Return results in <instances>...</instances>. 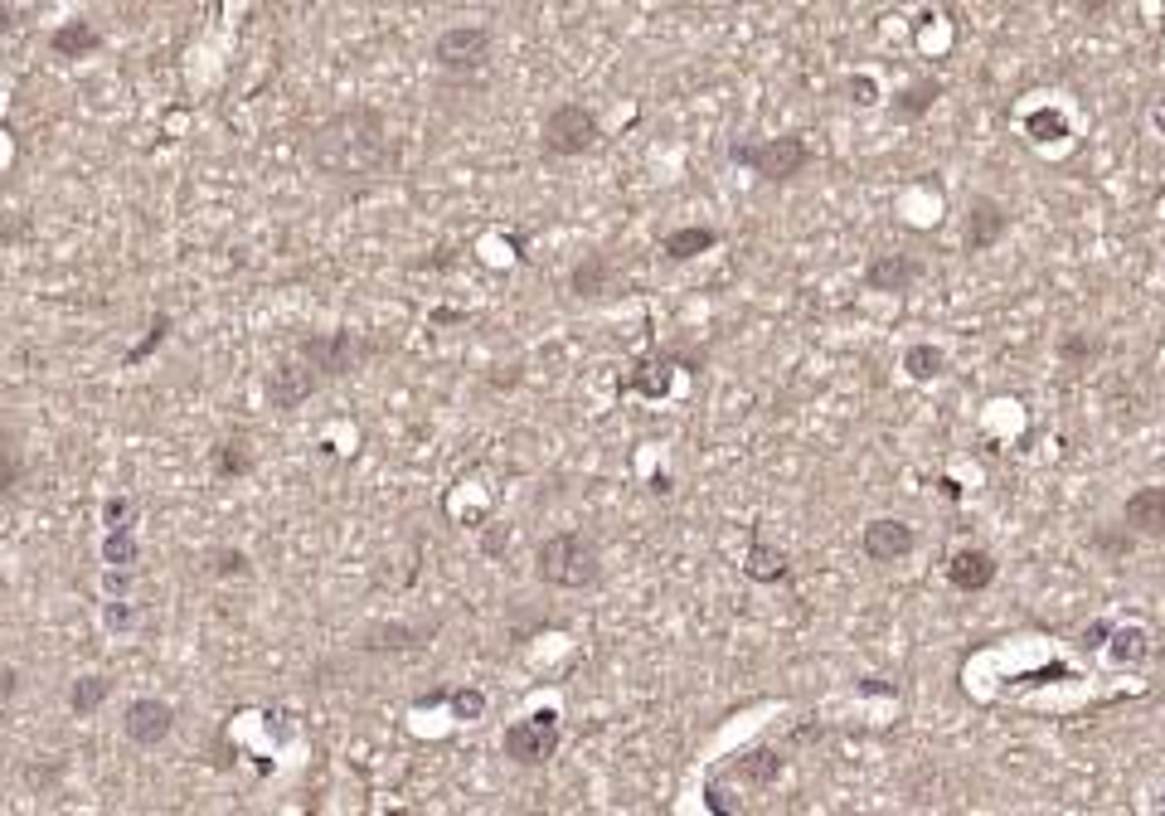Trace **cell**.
Here are the masks:
<instances>
[{
    "label": "cell",
    "instance_id": "27",
    "mask_svg": "<svg viewBox=\"0 0 1165 816\" xmlns=\"http://www.w3.org/2000/svg\"><path fill=\"white\" fill-rule=\"evenodd\" d=\"M1107 661H1117V666H1136V661H1146L1151 657V632L1146 627H1113V637H1107Z\"/></svg>",
    "mask_w": 1165,
    "mask_h": 816
},
{
    "label": "cell",
    "instance_id": "28",
    "mask_svg": "<svg viewBox=\"0 0 1165 816\" xmlns=\"http://www.w3.org/2000/svg\"><path fill=\"white\" fill-rule=\"evenodd\" d=\"M1025 137L1035 146H1054V141L1074 137V127H1068V117L1059 112V107H1035V112L1025 117Z\"/></svg>",
    "mask_w": 1165,
    "mask_h": 816
},
{
    "label": "cell",
    "instance_id": "13",
    "mask_svg": "<svg viewBox=\"0 0 1165 816\" xmlns=\"http://www.w3.org/2000/svg\"><path fill=\"white\" fill-rule=\"evenodd\" d=\"M122 734L137 748H156L166 744L170 734H176V705L170 700H156V695H141V700H131L122 710Z\"/></svg>",
    "mask_w": 1165,
    "mask_h": 816
},
{
    "label": "cell",
    "instance_id": "8",
    "mask_svg": "<svg viewBox=\"0 0 1165 816\" xmlns=\"http://www.w3.org/2000/svg\"><path fill=\"white\" fill-rule=\"evenodd\" d=\"M495 35L491 24H452L433 39V69L447 78H481L491 69Z\"/></svg>",
    "mask_w": 1165,
    "mask_h": 816
},
{
    "label": "cell",
    "instance_id": "18",
    "mask_svg": "<svg viewBox=\"0 0 1165 816\" xmlns=\"http://www.w3.org/2000/svg\"><path fill=\"white\" fill-rule=\"evenodd\" d=\"M782 773H787V758L777 744H753L733 758V778L743 787H758V793H768V787L782 783Z\"/></svg>",
    "mask_w": 1165,
    "mask_h": 816
},
{
    "label": "cell",
    "instance_id": "14",
    "mask_svg": "<svg viewBox=\"0 0 1165 816\" xmlns=\"http://www.w3.org/2000/svg\"><path fill=\"white\" fill-rule=\"evenodd\" d=\"M922 273H928V263H922L918 253L883 248V253H875V258L865 263V287L869 292H908Z\"/></svg>",
    "mask_w": 1165,
    "mask_h": 816
},
{
    "label": "cell",
    "instance_id": "29",
    "mask_svg": "<svg viewBox=\"0 0 1165 816\" xmlns=\"http://www.w3.org/2000/svg\"><path fill=\"white\" fill-rule=\"evenodd\" d=\"M107 695H112V680H107V676H78L73 690H69V710L78 719H88V715H98L107 705Z\"/></svg>",
    "mask_w": 1165,
    "mask_h": 816
},
{
    "label": "cell",
    "instance_id": "44",
    "mask_svg": "<svg viewBox=\"0 0 1165 816\" xmlns=\"http://www.w3.org/2000/svg\"><path fill=\"white\" fill-rule=\"evenodd\" d=\"M427 321H433V326H462V321H466V312H452V306H437V312L427 316Z\"/></svg>",
    "mask_w": 1165,
    "mask_h": 816
},
{
    "label": "cell",
    "instance_id": "33",
    "mask_svg": "<svg viewBox=\"0 0 1165 816\" xmlns=\"http://www.w3.org/2000/svg\"><path fill=\"white\" fill-rule=\"evenodd\" d=\"M452 710V719H462V725H472V719L486 715V690H476V686H457V690H447V700H442Z\"/></svg>",
    "mask_w": 1165,
    "mask_h": 816
},
{
    "label": "cell",
    "instance_id": "31",
    "mask_svg": "<svg viewBox=\"0 0 1165 816\" xmlns=\"http://www.w3.org/2000/svg\"><path fill=\"white\" fill-rule=\"evenodd\" d=\"M205 573L209 579H248L253 559L244 550H229V544H214V550H205Z\"/></svg>",
    "mask_w": 1165,
    "mask_h": 816
},
{
    "label": "cell",
    "instance_id": "19",
    "mask_svg": "<svg viewBox=\"0 0 1165 816\" xmlns=\"http://www.w3.org/2000/svg\"><path fill=\"white\" fill-rule=\"evenodd\" d=\"M743 579L758 588H777V583H792V554L772 540H753L743 554Z\"/></svg>",
    "mask_w": 1165,
    "mask_h": 816
},
{
    "label": "cell",
    "instance_id": "2",
    "mask_svg": "<svg viewBox=\"0 0 1165 816\" xmlns=\"http://www.w3.org/2000/svg\"><path fill=\"white\" fill-rule=\"evenodd\" d=\"M534 579L559 593H583L602 579V544L588 530H554L534 550Z\"/></svg>",
    "mask_w": 1165,
    "mask_h": 816
},
{
    "label": "cell",
    "instance_id": "34",
    "mask_svg": "<svg viewBox=\"0 0 1165 816\" xmlns=\"http://www.w3.org/2000/svg\"><path fill=\"white\" fill-rule=\"evenodd\" d=\"M1113 627H1117V622H1107V618H1093V622H1088V627H1083V632L1074 637V647L1083 651V657H1097V651L1107 647V637H1113Z\"/></svg>",
    "mask_w": 1165,
    "mask_h": 816
},
{
    "label": "cell",
    "instance_id": "24",
    "mask_svg": "<svg viewBox=\"0 0 1165 816\" xmlns=\"http://www.w3.org/2000/svg\"><path fill=\"white\" fill-rule=\"evenodd\" d=\"M1054 351H1059V360H1064L1068 370H1088L1093 360L1107 355V341L1097 336V331H1083V326H1078V331H1064Z\"/></svg>",
    "mask_w": 1165,
    "mask_h": 816
},
{
    "label": "cell",
    "instance_id": "6",
    "mask_svg": "<svg viewBox=\"0 0 1165 816\" xmlns=\"http://www.w3.org/2000/svg\"><path fill=\"white\" fill-rule=\"evenodd\" d=\"M675 365H685L690 374H700L704 370V355L700 351H680V345H671V351H661V345H646L632 365L622 370V380H618V394H641V399H665L671 394V384H675Z\"/></svg>",
    "mask_w": 1165,
    "mask_h": 816
},
{
    "label": "cell",
    "instance_id": "42",
    "mask_svg": "<svg viewBox=\"0 0 1165 816\" xmlns=\"http://www.w3.org/2000/svg\"><path fill=\"white\" fill-rule=\"evenodd\" d=\"M131 618H137V612H131V603H107V627H112V632H127Z\"/></svg>",
    "mask_w": 1165,
    "mask_h": 816
},
{
    "label": "cell",
    "instance_id": "43",
    "mask_svg": "<svg viewBox=\"0 0 1165 816\" xmlns=\"http://www.w3.org/2000/svg\"><path fill=\"white\" fill-rule=\"evenodd\" d=\"M505 544H511V525H495V530L486 534V540H481V550H486V554H501Z\"/></svg>",
    "mask_w": 1165,
    "mask_h": 816
},
{
    "label": "cell",
    "instance_id": "11",
    "mask_svg": "<svg viewBox=\"0 0 1165 816\" xmlns=\"http://www.w3.org/2000/svg\"><path fill=\"white\" fill-rule=\"evenodd\" d=\"M1010 234V209L990 195H971L961 214V253H990Z\"/></svg>",
    "mask_w": 1165,
    "mask_h": 816
},
{
    "label": "cell",
    "instance_id": "4",
    "mask_svg": "<svg viewBox=\"0 0 1165 816\" xmlns=\"http://www.w3.org/2000/svg\"><path fill=\"white\" fill-rule=\"evenodd\" d=\"M602 141V117L588 102H554L540 122V151L549 160L588 156Z\"/></svg>",
    "mask_w": 1165,
    "mask_h": 816
},
{
    "label": "cell",
    "instance_id": "30",
    "mask_svg": "<svg viewBox=\"0 0 1165 816\" xmlns=\"http://www.w3.org/2000/svg\"><path fill=\"white\" fill-rule=\"evenodd\" d=\"M1088 550L1117 564V559H1127V554L1136 550V534L1122 525V520H1117V525H1093V530H1088Z\"/></svg>",
    "mask_w": 1165,
    "mask_h": 816
},
{
    "label": "cell",
    "instance_id": "48",
    "mask_svg": "<svg viewBox=\"0 0 1165 816\" xmlns=\"http://www.w3.org/2000/svg\"><path fill=\"white\" fill-rule=\"evenodd\" d=\"M937 491H942L947 501H957V497H961V486H957V481H937Z\"/></svg>",
    "mask_w": 1165,
    "mask_h": 816
},
{
    "label": "cell",
    "instance_id": "20",
    "mask_svg": "<svg viewBox=\"0 0 1165 816\" xmlns=\"http://www.w3.org/2000/svg\"><path fill=\"white\" fill-rule=\"evenodd\" d=\"M437 632V622H427V627H408V622H374L359 632V651H423L427 647V637Z\"/></svg>",
    "mask_w": 1165,
    "mask_h": 816
},
{
    "label": "cell",
    "instance_id": "10",
    "mask_svg": "<svg viewBox=\"0 0 1165 816\" xmlns=\"http://www.w3.org/2000/svg\"><path fill=\"white\" fill-rule=\"evenodd\" d=\"M316 390H320V374H316L312 365H306V360H302L297 351L277 360V365L267 370V384H263L267 404H273L277 413H297Z\"/></svg>",
    "mask_w": 1165,
    "mask_h": 816
},
{
    "label": "cell",
    "instance_id": "49",
    "mask_svg": "<svg viewBox=\"0 0 1165 816\" xmlns=\"http://www.w3.org/2000/svg\"><path fill=\"white\" fill-rule=\"evenodd\" d=\"M10 30H16V16H10V10L0 6V35H10Z\"/></svg>",
    "mask_w": 1165,
    "mask_h": 816
},
{
    "label": "cell",
    "instance_id": "32",
    "mask_svg": "<svg viewBox=\"0 0 1165 816\" xmlns=\"http://www.w3.org/2000/svg\"><path fill=\"white\" fill-rule=\"evenodd\" d=\"M137 540H131V530H107V540H102V564H112V569H137Z\"/></svg>",
    "mask_w": 1165,
    "mask_h": 816
},
{
    "label": "cell",
    "instance_id": "1",
    "mask_svg": "<svg viewBox=\"0 0 1165 816\" xmlns=\"http://www.w3.org/2000/svg\"><path fill=\"white\" fill-rule=\"evenodd\" d=\"M306 166L320 180L340 185V190H369L394 170V137H388V117L374 102H351L316 122L302 141Z\"/></svg>",
    "mask_w": 1165,
    "mask_h": 816
},
{
    "label": "cell",
    "instance_id": "12",
    "mask_svg": "<svg viewBox=\"0 0 1165 816\" xmlns=\"http://www.w3.org/2000/svg\"><path fill=\"white\" fill-rule=\"evenodd\" d=\"M860 550H865L869 564L889 569V564H899V559H908L918 550V530L908 525V520H899V515H879V520H869V525L860 530Z\"/></svg>",
    "mask_w": 1165,
    "mask_h": 816
},
{
    "label": "cell",
    "instance_id": "37",
    "mask_svg": "<svg viewBox=\"0 0 1165 816\" xmlns=\"http://www.w3.org/2000/svg\"><path fill=\"white\" fill-rule=\"evenodd\" d=\"M1117 6H1122V0H1074L1078 20H1088V24H1103V20H1113V16H1117Z\"/></svg>",
    "mask_w": 1165,
    "mask_h": 816
},
{
    "label": "cell",
    "instance_id": "26",
    "mask_svg": "<svg viewBox=\"0 0 1165 816\" xmlns=\"http://www.w3.org/2000/svg\"><path fill=\"white\" fill-rule=\"evenodd\" d=\"M942 370H947V351H942V345L918 341V345H908V351H904V374H908L914 384L942 380Z\"/></svg>",
    "mask_w": 1165,
    "mask_h": 816
},
{
    "label": "cell",
    "instance_id": "9",
    "mask_svg": "<svg viewBox=\"0 0 1165 816\" xmlns=\"http://www.w3.org/2000/svg\"><path fill=\"white\" fill-rule=\"evenodd\" d=\"M569 292H573L579 302H612V297H622V292H626V277H622L618 253H608V248L583 253V258L569 267Z\"/></svg>",
    "mask_w": 1165,
    "mask_h": 816
},
{
    "label": "cell",
    "instance_id": "50",
    "mask_svg": "<svg viewBox=\"0 0 1165 816\" xmlns=\"http://www.w3.org/2000/svg\"><path fill=\"white\" fill-rule=\"evenodd\" d=\"M1156 812H1161V816H1165V802H1161V807H1156Z\"/></svg>",
    "mask_w": 1165,
    "mask_h": 816
},
{
    "label": "cell",
    "instance_id": "41",
    "mask_svg": "<svg viewBox=\"0 0 1165 816\" xmlns=\"http://www.w3.org/2000/svg\"><path fill=\"white\" fill-rule=\"evenodd\" d=\"M24 234H30V214H16V219H10V224H0V248L20 244Z\"/></svg>",
    "mask_w": 1165,
    "mask_h": 816
},
{
    "label": "cell",
    "instance_id": "23",
    "mask_svg": "<svg viewBox=\"0 0 1165 816\" xmlns=\"http://www.w3.org/2000/svg\"><path fill=\"white\" fill-rule=\"evenodd\" d=\"M102 49V35H98V24L92 20H63L59 30L49 35V53L53 59H88V53H98Z\"/></svg>",
    "mask_w": 1165,
    "mask_h": 816
},
{
    "label": "cell",
    "instance_id": "15",
    "mask_svg": "<svg viewBox=\"0 0 1165 816\" xmlns=\"http://www.w3.org/2000/svg\"><path fill=\"white\" fill-rule=\"evenodd\" d=\"M942 573H947V583L957 588V593H986L990 583H996V554L981 550V544H961V550H952L942 559Z\"/></svg>",
    "mask_w": 1165,
    "mask_h": 816
},
{
    "label": "cell",
    "instance_id": "7",
    "mask_svg": "<svg viewBox=\"0 0 1165 816\" xmlns=\"http://www.w3.org/2000/svg\"><path fill=\"white\" fill-rule=\"evenodd\" d=\"M559 748H564V715H559V710H534V715L515 719V725L501 734V754L511 758L515 768L554 764Z\"/></svg>",
    "mask_w": 1165,
    "mask_h": 816
},
{
    "label": "cell",
    "instance_id": "25",
    "mask_svg": "<svg viewBox=\"0 0 1165 816\" xmlns=\"http://www.w3.org/2000/svg\"><path fill=\"white\" fill-rule=\"evenodd\" d=\"M30 481V458L16 438H0V501H16Z\"/></svg>",
    "mask_w": 1165,
    "mask_h": 816
},
{
    "label": "cell",
    "instance_id": "22",
    "mask_svg": "<svg viewBox=\"0 0 1165 816\" xmlns=\"http://www.w3.org/2000/svg\"><path fill=\"white\" fill-rule=\"evenodd\" d=\"M655 248H661L665 263H694L700 253L719 248V229H709V224H680V229H665L655 238Z\"/></svg>",
    "mask_w": 1165,
    "mask_h": 816
},
{
    "label": "cell",
    "instance_id": "35",
    "mask_svg": "<svg viewBox=\"0 0 1165 816\" xmlns=\"http://www.w3.org/2000/svg\"><path fill=\"white\" fill-rule=\"evenodd\" d=\"M840 92H846V98H850L855 107H875V102L883 98V92H879V83H875V78H869V73H850L846 83H840Z\"/></svg>",
    "mask_w": 1165,
    "mask_h": 816
},
{
    "label": "cell",
    "instance_id": "16",
    "mask_svg": "<svg viewBox=\"0 0 1165 816\" xmlns=\"http://www.w3.org/2000/svg\"><path fill=\"white\" fill-rule=\"evenodd\" d=\"M1122 525L1136 540H1165V486H1136L1122 501Z\"/></svg>",
    "mask_w": 1165,
    "mask_h": 816
},
{
    "label": "cell",
    "instance_id": "21",
    "mask_svg": "<svg viewBox=\"0 0 1165 816\" xmlns=\"http://www.w3.org/2000/svg\"><path fill=\"white\" fill-rule=\"evenodd\" d=\"M253 466H258V452H253L248 433H229V438H219V443L209 448L214 481H244V476H253Z\"/></svg>",
    "mask_w": 1165,
    "mask_h": 816
},
{
    "label": "cell",
    "instance_id": "46",
    "mask_svg": "<svg viewBox=\"0 0 1165 816\" xmlns=\"http://www.w3.org/2000/svg\"><path fill=\"white\" fill-rule=\"evenodd\" d=\"M1146 117H1151V127H1156L1161 137H1165V98H1156V102H1151V107H1146Z\"/></svg>",
    "mask_w": 1165,
    "mask_h": 816
},
{
    "label": "cell",
    "instance_id": "47",
    "mask_svg": "<svg viewBox=\"0 0 1165 816\" xmlns=\"http://www.w3.org/2000/svg\"><path fill=\"white\" fill-rule=\"evenodd\" d=\"M855 690L860 695H899V686H883V680H860Z\"/></svg>",
    "mask_w": 1165,
    "mask_h": 816
},
{
    "label": "cell",
    "instance_id": "38",
    "mask_svg": "<svg viewBox=\"0 0 1165 816\" xmlns=\"http://www.w3.org/2000/svg\"><path fill=\"white\" fill-rule=\"evenodd\" d=\"M166 336H170V316H156V321H151V336H146V341L137 345V351H131V355H127V365H141V360H146V355H151V351H156V345H160V341H166Z\"/></svg>",
    "mask_w": 1165,
    "mask_h": 816
},
{
    "label": "cell",
    "instance_id": "3",
    "mask_svg": "<svg viewBox=\"0 0 1165 816\" xmlns=\"http://www.w3.org/2000/svg\"><path fill=\"white\" fill-rule=\"evenodd\" d=\"M729 160L743 170H753L762 185H792L797 176H807L811 170V141L801 137V131H782V137H768V141H729Z\"/></svg>",
    "mask_w": 1165,
    "mask_h": 816
},
{
    "label": "cell",
    "instance_id": "5",
    "mask_svg": "<svg viewBox=\"0 0 1165 816\" xmlns=\"http://www.w3.org/2000/svg\"><path fill=\"white\" fill-rule=\"evenodd\" d=\"M306 365H312L320 374V384H330V380H345V374H355L365 360L379 355V345L365 341L359 331H316V336H302L297 345H292Z\"/></svg>",
    "mask_w": 1165,
    "mask_h": 816
},
{
    "label": "cell",
    "instance_id": "39",
    "mask_svg": "<svg viewBox=\"0 0 1165 816\" xmlns=\"http://www.w3.org/2000/svg\"><path fill=\"white\" fill-rule=\"evenodd\" d=\"M704 807H709V812H719V816H739V802H733L719 783H704Z\"/></svg>",
    "mask_w": 1165,
    "mask_h": 816
},
{
    "label": "cell",
    "instance_id": "40",
    "mask_svg": "<svg viewBox=\"0 0 1165 816\" xmlns=\"http://www.w3.org/2000/svg\"><path fill=\"white\" fill-rule=\"evenodd\" d=\"M16 695H20V671H16V666H0V719H6Z\"/></svg>",
    "mask_w": 1165,
    "mask_h": 816
},
{
    "label": "cell",
    "instance_id": "45",
    "mask_svg": "<svg viewBox=\"0 0 1165 816\" xmlns=\"http://www.w3.org/2000/svg\"><path fill=\"white\" fill-rule=\"evenodd\" d=\"M457 263V248H437L433 258H423V263H413V267H452Z\"/></svg>",
    "mask_w": 1165,
    "mask_h": 816
},
{
    "label": "cell",
    "instance_id": "36",
    "mask_svg": "<svg viewBox=\"0 0 1165 816\" xmlns=\"http://www.w3.org/2000/svg\"><path fill=\"white\" fill-rule=\"evenodd\" d=\"M131 515H137V501H131V497H112L102 505L107 530H131Z\"/></svg>",
    "mask_w": 1165,
    "mask_h": 816
},
{
    "label": "cell",
    "instance_id": "17",
    "mask_svg": "<svg viewBox=\"0 0 1165 816\" xmlns=\"http://www.w3.org/2000/svg\"><path fill=\"white\" fill-rule=\"evenodd\" d=\"M942 92H947L942 78H937V73H922V78L904 83V88L889 98V117H894V122H904V127H914V122H922V117L932 112L937 102H942Z\"/></svg>",
    "mask_w": 1165,
    "mask_h": 816
}]
</instances>
